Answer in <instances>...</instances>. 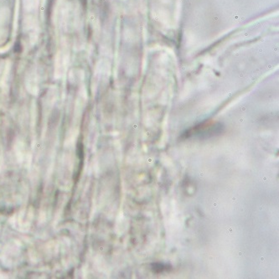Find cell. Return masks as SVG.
<instances>
[{"label": "cell", "instance_id": "1", "mask_svg": "<svg viewBox=\"0 0 279 279\" xmlns=\"http://www.w3.org/2000/svg\"><path fill=\"white\" fill-rule=\"evenodd\" d=\"M169 265L161 264V263H156V264H153V268L152 269L155 272V273H161L165 270H169Z\"/></svg>", "mask_w": 279, "mask_h": 279}]
</instances>
